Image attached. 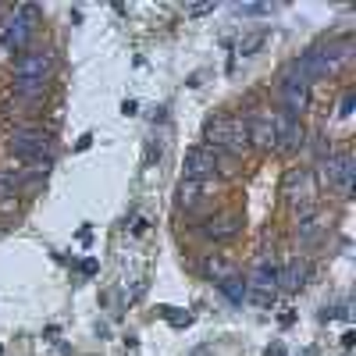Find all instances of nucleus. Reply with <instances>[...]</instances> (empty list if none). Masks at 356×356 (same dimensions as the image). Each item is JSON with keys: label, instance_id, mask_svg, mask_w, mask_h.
I'll list each match as a JSON object with an SVG mask.
<instances>
[{"label": "nucleus", "instance_id": "nucleus-1", "mask_svg": "<svg viewBox=\"0 0 356 356\" xmlns=\"http://www.w3.org/2000/svg\"><path fill=\"white\" fill-rule=\"evenodd\" d=\"M8 154L25 161L29 168L47 171L54 164V146H50V132L47 129H15L8 136Z\"/></svg>", "mask_w": 356, "mask_h": 356}, {"label": "nucleus", "instance_id": "nucleus-2", "mask_svg": "<svg viewBox=\"0 0 356 356\" xmlns=\"http://www.w3.org/2000/svg\"><path fill=\"white\" fill-rule=\"evenodd\" d=\"M207 139L214 143V150H228V154H239L250 146L246 136V122H235V118H211L207 122Z\"/></svg>", "mask_w": 356, "mask_h": 356}, {"label": "nucleus", "instance_id": "nucleus-3", "mask_svg": "<svg viewBox=\"0 0 356 356\" xmlns=\"http://www.w3.org/2000/svg\"><path fill=\"white\" fill-rule=\"evenodd\" d=\"M36 15V8L33 4H25V8H18L4 25H0V50H25V43H29V33H33V18Z\"/></svg>", "mask_w": 356, "mask_h": 356}, {"label": "nucleus", "instance_id": "nucleus-4", "mask_svg": "<svg viewBox=\"0 0 356 356\" xmlns=\"http://www.w3.org/2000/svg\"><path fill=\"white\" fill-rule=\"evenodd\" d=\"M54 57L50 50H22L15 61V82H47Z\"/></svg>", "mask_w": 356, "mask_h": 356}, {"label": "nucleus", "instance_id": "nucleus-5", "mask_svg": "<svg viewBox=\"0 0 356 356\" xmlns=\"http://www.w3.org/2000/svg\"><path fill=\"white\" fill-rule=\"evenodd\" d=\"M275 289H278V267L275 264H257V271L246 282V292L253 296L257 307H271L275 303Z\"/></svg>", "mask_w": 356, "mask_h": 356}, {"label": "nucleus", "instance_id": "nucleus-6", "mask_svg": "<svg viewBox=\"0 0 356 356\" xmlns=\"http://www.w3.org/2000/svg\"><path fill=\"white\" fill-rule=\"evenodd\" d=\"M282 100H285V114H292V118L310 107V82L296 68H289V75L282 82Z\"/></svg>", "mask_w": 356, "mask_h": 356}, {"label": "nucleus", "instance_id": "nucleus-7", "mask_svg": "<svg viewBox=\"0 0 356 356\" xmlns=\"http://www.w3.org/2000/svg\"><path fill=\"white\" fill-rule=\"evenodd\" d=\"M321 171H324V178H328V186H335L342 196L353 193V171H356V164H353L349 154H339V157H332V161H324Z\"/></svg>", "mask_w": 356, "mask_h": 356}, {"label": "nucleus", "instance_id": "nucleus-8", "mask_svg": "<svg viewBox=\"0 0 356 356\" xmlns=\"http://www.w3.org/2000/svg\"><path fill=\"white\" fill-rule=\"evenodd\" d=\"M271 129H275V146H278V150H296V146L303 143L300 122H296L292 114H285V111L271 118Z\"/></svg>", "mask_w": 356, "mask_h": 356}, {"label": "nucleus", "instance_id": "nucleus-9", "mask_svg": "<svg viewBox=\"0 0 356 356\" xmlns=\"http://www.w3.org/2000/svg\"><path fill=\"white\" fill-rule=\"evenodd\" d=\"M214 171H218V150L193 146V150L186 154V178H196V182H203V178H211Z\"/></svg>", "mask_w": 356, "mask_h": 356}, {"label": "nucleus", "instance_id": "nucleus-10", "mask_svg": "<svg viewBox=\"0 0 356 356\" xmlns=\"http://www.w3.org/2000/svg\"><path fill=\"white\" fill-rule=\"evenodd\" d=\"M285 193H289V200L292 203H307L310 196H314V178H310V171H292L289 178H285Z\"/></svg>", "mask_w": 356, "mask_h": 356}, {"label": "nucleus", "instance_id": "nucleus-11", "mask_svg": "<svg viewBox=\"0 0 356 356\" xmlns=\"http://www.w3.org/2000/svg\"><path fill=\"white\" fill-rule=\"evenodd\" d=\"M218 289H221V296L232 303V307H243V300H246V278L243 275H225L221 282H218Z\"/></svg>", "mask_w": 356, "mask_h": 356}, {"label": "nucleus", "instance_id": "nucleus-12", "mask_svg": "<svg viewBox=\"0 0 356 356\" xmlns=\"http://www.w3.org/2000/svg\"><path fill=\"white\" fill-rule=\"evenodd\" d=\"M246 136H250V143H257V146H275L271 118H253V122H246Z\"/></svg>", "mask_w": 356, "mask_h": 356}, {"label": "nucleus", "instance_id": "nucleus-13", "mask_svg": "<svg viewBox=\"0 0 356 356\" xmlns=\"http://www.w3.org/2000/svg\"><path fill=\"white\" fill-rule=\"evenodd\" d=\"M278 285H285L289 292L303 289V285H307V264H303V260H292L285 271H278Z\"/></svg>", "mask_w": 356, "mask_h": 356}, {"label": "nucleus", "instance_id": "nucleus-14", "mask_svg": "<svg viewBox=\"0 0 356 356\" xmlns=\"http://www.w3.org/2000/svg\"><path fill=\"white\" fill-rule=\"evenodd\" d=\"M239 225H243L239 214H225V218H218V221L207 225V235H211V239H232V235L239 232Z\"/></svg>", "mask_w": 356, "mask_h": 356}, {"label": "nucleus", "instance_id": "nucleus-15", "mask_svg": "<svg viewBox=\"0 0 356 356\" xmlns=\"http://www.w3.org/2000/svg\"><path fill=\"white\" fill-rule=\"evenodd\" d=\"M203 196V182H196V178H182L178 182V203L182 207H196Z\"/></svg>", "mask_w": 356, "mask_h": 356}, {"label": "nucleus", "instance_id": "nucleus-16", "mask_svg": "<svg viewBox=\"0 0 356 356\" xmlns=\"http://www.w3.org/2000/svg\"><path fill=\"white\" fill-rule=\"evenodd\" d=\"M264 43H267V33H253V36H246V40H243V47H239V50H243V57H250V54H257Z\"/></svg>", "mask_w": 356, "mask_h": 356}, {"label": "nucleus", "instance_id": "nucleus-17", "mask_svg": "<svg viewBox=\"0 0 356 356\" xmlns=\"http://www.w3.org/2000/svg\"><path fill=\"white\" fill-rule=\"evenodd\" d=\"M161 314H164V317H168V321L175 324V328H186V324L193 321L189 314H178V310H171V307H161Z\"/></svg>", "mask_w": 356, "mask_h": 356}, {"label": "nucleus", "instance_id": "nucleus-18", "mask_svg": "<svg viewBox=\"0 0 356 356\" xmlns=\"http://www.w3.org/2000/svg\"><path fill=\"white\" fill-rule=\"evenodd\" d=\"M207 271H211V278H218V282H221L225 275H232L225 260H211V264H207Z\"/></svg>", "mask_w": 356, "mask_h": 356}, {"label": "nucleus", "instance_id": "nucleus-19", "mask_svg": "<svg viewBox=\"0 0 356 356\" xmlns=\"http://www.w3.org/2000/svg\"><path fill=\"white\" fill-rule=\"evenodd\" d=\"M211 11H214V4H193V8H189V15H193V18H200V15H211Z\"/></svg>", "mask_w": 356, "mask_h": 356}, {"label": "nucleus", "instance_id": "nucleus-20", "mask_svg": "<svg viewBox=\"0 0 356 356\" xmlns=\"http://www.w3.org/2000/svg\"><path fill=\"white\" fill-rule=\"evenodd\" d=\"M349 111H353V93H346V97H342V107H339V114H342V118H349Z\"/></svg>", "mask_w": 356, "mask_h": 356}, {"label": "nucleus", "instance_id": "nucleus-21", "mask_svg": "<svg viewBox=\"0 0 356 356\" xmlns=\"http://www.w3.org/2000/svg\"><path fill=\"white\" fill-rule=\"evenodd\" d=\"M122 114H125V118L139 114V104H136V100H125V104H122Z\"/></svg>", "mask_w": 356, "mask_h": 356}, {"label": "nucleus", "instance_id": "nucleus-22", "mask_svg": "<svg viewBox=\"0 0 356 356\" xmlns=\"http://www.w3.org/2000/svg\"><path fill=\"white\" fill-rule=\"evenodd\" d=\"M264 356H285V346H282V342H271Z\"/></svg>", "mask_w": 356, "mask_h": 356}, {"label": "nucleus", "instance_id": "nucleus-23", "mask_svg": "<svg viewBox=\"0 0 356 356\" xmlns=\"http://www.w3.org/2000/svg\"><path fill=\"white\" fill-rule=\"evenodd\" d=\"M82 271H86V275H97L100 264H97V260H82Z\"/></svg>", "mask_w": 356, "mask_h": 356}, {"label": "nucleus", "instance_id": "nucleus-24", "mask_svg": "<svg viewBox=\"0 0 356 356\" xmlns=\"http://www.w3.org/2000/svg\"><path fill=\"white\" fill-rule=\"evenodd\" d=\"M0 356H4V346H0Z\"/></svg>", "mask_w": 356, "mask_h": 356}]
</instances>
